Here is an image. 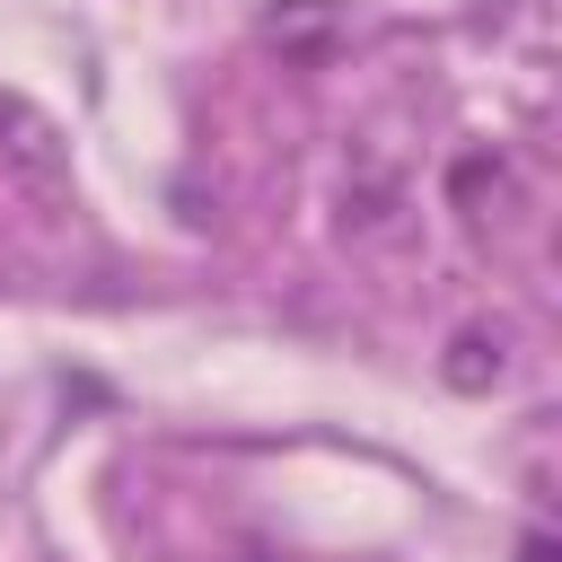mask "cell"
<instances>
[{"label":"cell","mask_w":562,"mask_h":562,"mask_svg":"<svg viewBox=\"0 0 562 562\" xmlns=\"http://www.w3.org/2000/svg\"><path fill=\"white\" fill-rule=\"evenodd\" d=\"M0 149H9L35 184H61V132H53V114H35L18 88H0Z\"/></svg>","instance_id":"6da1fadb"},{"label":"cell","mask_w":562,"mask_h":562,"mask_svg":"<svg viewBox=\"0 0 562 562\" xmlns=\"http://www.w3.org/2000/svg\"><path fill=\"white\" fill-rule=\"evenodd\" d=\"M395 211H404V184H395V176H351V184H342V228H351V237H386Z\"/></svg>","instance_id":"7a4b0ae2"},{"label":"cell","mask_w":562,"mask_h":562,"mask_svg":"<svg viewBox=\"0 0 562 562\" xmlns=\"http://www.w3.org/2000/svg\"><path fill=\"white\" fill-rule=\"evenodd\" d=\"M448 193H457V211H465V220H492V202H509V167L474 149V158H457V167H448Z\"/></svg>","instance_id":"3957f363"},{"label":"cell","mask_w":562,"mask_h":562,"mask_svg":"<svg viewBox=\"0 0 562 562\" xmlns=\"http://www.w3.org/2000/svg\"><path fill=\"white\" fill-rule=\"evenodd\" d=\"M448 386H457V395H483V386H501V334L465 325V334L448 342Z\"/></svg>","instance_id":"277c9868"},{"label":"cell","mask_w":562,"mask_h":562,"mask_svg":"<svg viewBox=\"0 0 562 562\" xmlns=\"http://www.w3.org/2000/svg\"><path fill=\"white\" fill-rule=\"evenodd\" d=\"M527 562H553V544H544V536H527Z\"/></svg>","instance_id":"5b68a950"}]
</instances>
